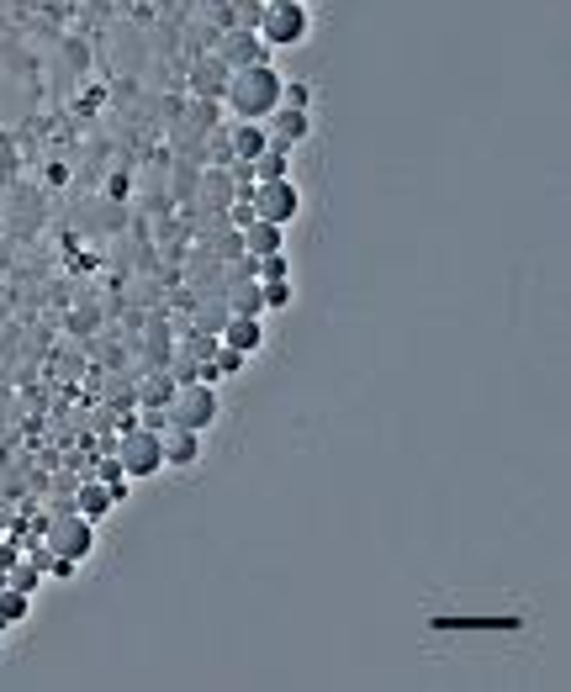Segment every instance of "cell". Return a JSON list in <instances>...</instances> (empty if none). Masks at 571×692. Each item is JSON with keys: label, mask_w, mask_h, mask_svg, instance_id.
<instances>
[{"label": "cell", "mask_w": 571, "mask_h": 692, "mask_svg": "<svg viewBox=\"0 0 571 692\" xmlns=\"http://www.w3.org/2000/svg\"><path fill=\"white\" fill-rule=\"evenodd\" d=\"M75 566H80V560H64V555H53V560H48V576H53V582H69V576H75Z\"/></svg>", "instance_id": "obj_26"}, {"label": "cell", "mask_w": 571, "mask_h": 692, "mask_svg": "<svg viewBox=\"0 0 571 692\" xmlns=\"http://www.w3.org/2000/svg\"><path fill=\"white\" fill-rule=\"evenodd\" d=\"M254 280H291V259H286V249H275V254H260V259H254Z\"/></svg>", "instance_id": "obj_21"}, {"label": "cell", "mask_w": 571, "mask_h": 692, "mask_svg": "<svg viewBox=\"0 0 571 692\" xmlns=\"http://www.w3.org/2000/svg\"><path fill=\"white\" fill-rule=\"evenodd\" d=\"M112 508H117V497H112V486L106 481H80L75 486V513H85L90 523H101V518H112Z\"/></svg>", "instance_id": "obj_13"}, {"label": "cell", "mask_w": 571, "mask_h": 692, "mask_svg": "<svg viewBox=\"0 0 571 692\" xmlns=\"http://www.w3.org/2000/svg\"><path fill=\"white\" fill-rule=\"evenodd\" d=\"M164 344H170V328H164V323H149V344H143V360H149L154 370H170V349H164Z\"/></svg>", "instance_id": "obj_19"}, {"label": "cell", "mask_w": 571, "mask_h": 692, "mask_svg": "<svg viewBox=\"0 0 571 692\" xmlns=\"http://www.w3.org/2000/svg\"><path fill=\"white\" fill-rule=\"evenodd\" d=\"M254 217H265L275 222V228H291V222L302 217V191H297V180H260L254 185Z\"/></svg>", "instance_id": "obj_6"}, {"label": "cell", "mask_w": 571, "mask_h": 692, "mask_svg": "<svg viewBox=\"0 0 571 692\" xmlns=\"http://www.w3.org/2000/svg\"><path fill=\"white\" fill-rule=\"evenodd\" d=\"M170 397H175V376H170V370H154V376L138 381V402L154 407V413H164V407H170Z\"/></svg>", "instance_id": "obj_16"}, {"label": "cell", "mask_w": 571, "mask_h": 692, "mask_svg": "<svg viewBox=\"0 0 571 692\" xmlns=\"http://www.w3.org/2000/svg\"><path fill=\"white\" fill-rule=\"evenodd\" d=\"M228 312L233 317H265V296H260V280L254 275H233V286H228Z\"/></svg>", "instance_id": "obj_14"}, {"label": "cell", "mask_w": 571, "mask_h": 692, "mask_svg": "<svg viewBox=\"0 0 571 692\" xmlns=\"http://www.w3.org/2000/svg\"><path fill=\"white\" fill-rule=\"evenodd\" d=\"M0 634H6V624H0Z\"/></svg>", "instance_id": "obj_28"}, {"label": "cell", "mask_w": 571, "mask_h": 692, "mask_svg": "<svg viewBox=\"0 0 571 692\" xmlns=\"http://www.w3.org/2000/svg\"><path fill=\"white\" fill-rule=\"evenodd\" d=\"M254 32H260V43L275 53H291V48H302L307 37H312V6L307 0H265L260 16H254Z\"/></svg>", "instance_id": "obj_2"}, {"label": "cell", "mask_w": 571, "mask_h": 692, "mask_svg": "<svg viewBox=\"0 0 571 692\" xmlns=\"http://www.w3.org/2000/svg\"><path fill=\"white\" fill-rule=\"evenodd\" d=\"M223 323H228V302H207L196 312V328L201 333H223Z\"/></svg>", "instance_id": "obj_24"}, {"label": "cell", "mask_w": 571, "mask_h": 692, "mask_svg": "<svg viewBox=\"0 0 571 692\" xmlns=\"http://www.w3.org/2000/svg\"><path fill=\"white\" fill-rule=\"evenodd\" d=\"M265 133H270V143L297 148L312 133V111H302V106H275L270 117H265Z\"/></svg>", "instance_id": "obj_9"}, {"label": "cell", "mask_w": 571, "mask_h": 692, "mask_svg": "<svg viewBox=\"0 0 571 692\" xmlns=\"http://www.w3.org/2000/svg\"><path fill=\"white\" fill-rule=\"evenodd\" d=\"M117 465L133 481H154L164 471V434L159 428H122L117 434Z\"/></svg>", "instance_id": "obj_4"}, {"label": "cell", "mask_w": 571, "mask_h": 692, "mask_svg": "<svg viewBox=\"0 0 571 692\" xmlns=\"http://www.w3.org/2000/svg\"><path fill=\"white\" fill-rule=\"evenodd\" d=\"M196 460H201V434L170 428V434H164V471H191Z\"/></svg>", "instance_id": "obj_12"}, {"label": "cell", "mask_w": 571, "mask_h": 692, "mask_svg": "<svg viewBox=\"0 0 571 692\" xmlns=\"http://www.w3.org/2000/svg\"><path fill=\"white\" fill-rule=\"evenodd\" d=\"M223 101L238 122H265L275 106H281V74L275 64H249V69H233L228 74V90Z\"/></svg>", "instance_id": "obj_1"}, {"label": "cell", "mask_w": 571, "mask_h": 692, "mask_svg": "<svg viewBox=\"0 0 571 692\" xmlns=\"http://www.w3.org/2000/svg\"><path fill=\"white\" fill-rule=\"evenodd\" d=\"M32 587H38V571L22 566V571H16V592H32Z\"/></svg>", "instance_id": "obj_27"}, {"label": "cell", "mask_w": 571, "mask_h": 692, "mask_svg": "<svg viewBox=\"0 0 571 692\" xmlns=\"http://www.w3.org/2000/svg\"><path fill=\"white\" fill-rule=\"evenodd\" d=\"M217 59H223L228 69H249V64H270V48L260 43V32L254 27H223L217 32Z\"/></svg>", "instance_id": "obj_7"}, {"label": "cell", "mask_w": 571, "mask_h": 692, "mask_svg": "<svg viewBox=\"0 0 571 692\" xmlns=\"http://www.w3.org/2000/svg\"><path fill=\"white\" fill-rule=\"evenodd\" d=\"M260 296H265V312H286L291 302H297L291 280H260Z\"/></svg>", "instance_id": "obj_22"}, {"label": "cell", "mask_w": 571, "mask_h": 692, "mask_svg": "<svg viewBox=\"0 0 571 692\" xmlns=\"http://www.w3.org/2000/svg\"><path fill=\"white\" fill-rule=\"evenodd\" d=\"M228 64L217 59V53H207V59H196L191 74H186V85H191V96L196 101H223V90H228Z\"/></svg>", "instance_id": "obj_8"}, {"label": "cell", "mask_w": 571, "mask_h": 692, "mask_svg": "<svg viewBox=\"0 0 571 692\" xmlns=\"http://www.w3.org/2000/svg\"><path fill=\"white\" fill-rule=\"evenodd\" d=\"M223 418V397H217L212 381H186L175 386L170 407H164V428H191V434H207Z\"/></svg>", "instance_id": "obj_3"}, {"label": "cell", "mask_w": 571, "mask_h": 692, "mask_svg": "<svg viewBox=\"0 0 571 692\" xmlns=\"http://www.w3.org/2000/svg\"><path fill=\"white\" fill-rule=\"evenodd\" d=\"M291 175V148L265 143V154L254 159V180H286Z\"/></svg>", "instance_id": "obj_18"}, {"label": "cell", "mask_w": 571, "mask_h": 692, "mask_svg": "<svg viewBox=\"0 0 571 692\" xmlns=\"http://www.w3.org/2000/svg\"><path fill=\"white\" fill-rule=\"evenodd\" d=\"M27 613H32V597L27 592H6V597H0V624H22L27 619Z\"/></svg>", "instance_id": "obj_23"}, {"label": "cell", "mask_w": 571, "mask_h": 692, "mask_svg": "<svg viewBox=\"0 0 571 692\" xmlns=\"http://www.w3.org/2000/svg\"><path fill=\"white\" fill-rule=\"evenodd\" d=\"M238 238H244V259H260V254L286 249V228H275V222H265V217H254Z\"/></svg>", "instance_id": "obj_15"}, {"label": "cell", "mask_w": 571, "mask_h": 692, "mask_svg": "<svg viewBox=\"0 0 571 692\" xmlns=\"http://www.w3.org/2000/svg\"><path fill=\"white\" fill-rule=\"evenodd\" d=\"M201 191H207L201 201H207V212H212V217H223V212L233 207V175H228V170L201 175Z\"/></svg>", "instance_id": "obj_17"}, {"label": "cell", "mask_w": 571, "mask_h": 692, "mask_svg": "<svg viewBox=\"0 0 571 692\" xmlns=\"http://www.w3.org/2000/svg\"><path fill=\"white\" fill-rule=\"evenodd\" d=\"M48 550L53 555H64V560H90L96 555V523H90L85 513H59L48 523Z\"/></svg>", "instance_id": "obj_5"}, {"label": "cell", "mask_w": 571, "mask_h": 692, "mask_svg": "<svg viewBox=\"0 0 571 692\" xmlns=\"http://www.w3.org/2000/svg\"><path fill=\"white\" fill-rule=\"evenodd\" d=\"M217 339H223L228 349H238V354H260L270 344V328H265V317H233L228 312V323H223Z\"/></svg>", "instance_id": "obj_10"}, {"label": "cell", "mask_w": 571, "mask_h": 692, "mask_svg": "<svg viewBox=\"0 0 571 692\" xmlns=\"http://www.w3.org/2000/svg\"><path fill=\"white\" fill-rule=\"evenodd\" d=\"M96 481H106V486H112V497H117V502H127V497H133V476H127L117 460L96 465Z\"/></svg>", "instance_id": "obj_20"}, {"label": "cell", "mask_w": 571, "mask_h": 692, "mask_svg": "<svg viewBox=\"0 0 571 692\" xmlns=\"http://www.w3.org/2000/svg\"><path fill=\"white\" fill-rule=\"evenodd\" d=\"M228 133V154H233V164H254L265 154V143H270V133H265V122H233V127H223Z\"/></svg>", "instance_id": "obj_11"}, {"label": "cell", "mask_w": 571, "mask_h": 692, "mask_svg": "<svg viewBox=\"0 0 571 692\" xmlns=\"http://www.w3.org/2000/svg\"><path fill=\"white\" fill-rule=\"evenodd\" d=\"M281 106H302V111H312V85H307V80H281Z\"/></svg>", "instance_id": "obj_25"}]
</instances>
